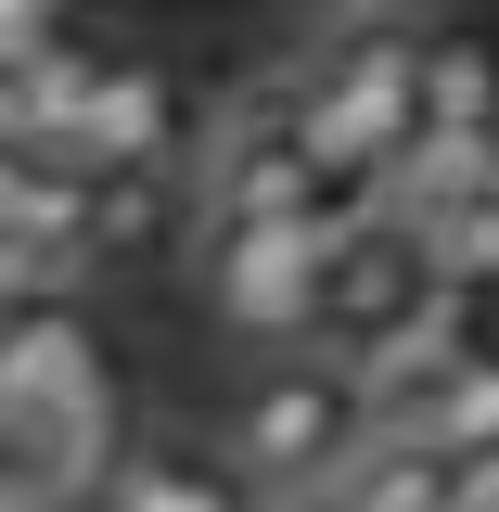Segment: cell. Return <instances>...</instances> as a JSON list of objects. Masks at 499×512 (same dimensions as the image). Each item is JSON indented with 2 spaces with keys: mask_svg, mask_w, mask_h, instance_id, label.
<instances>
[{
  "mask_svg": "<svg viewBox=\"0 0 499 512\" xmlns=\"http://www.w3.org/2000/svg\"><path fill=\"white\" fill-rule=\"evenodd\" d=\"M372 384L346 372L333 346H282V359H256L244 384H231V410H218V461L244 474L256 500H282V512H308L333 500L359 461H372Z\"/></svg>",
  "mask_w": 499,
  "mask_h": 512,
  "instance_id": "cell-1",
  "label": "cell"
},
{
  "mask_svg": "<svg viewBox=\"0 0 499 512\" xmlns=\"http://www.w3.org/2000/svg\"><path fill=\"white\" fill-rule=\"evenodd\" d=\"M282 103H295V141H308L333 180H384L410 154V128H423V26L410 13H346L282 77Z\"/></svg>",
  "mask_w": 499,
  "mask_h": 512,
  "instance_id": "cell-2",
  "label": "cell"
},
{
  "mask_svg": "<svg viewBox=\"0 0 499 512\" xmlns=\"http://www.w3.org/2000/svg\"><path fill=\"white\" fill-rule=\"evenodd\" d=\"M205 308L244 346H320L333 308V231L320 218H256V231H205Z\"/></svg>",
  "mask_w": 499,
  "mask_h": 512,
  "instance_id": "cell-3",
  "label": "cell"
},
{
  "mask_svg": "<svg viewBox=\"0 0 499 512\" xmlns=\"http://www.w3.org/2000/svg\"><path fill=\"white\" fill-rule=\"evenodd\" d=\"M436 295V244L423 231H397V218H372V231H346L333 244V308H320V346L333 359H372L397 320Z\"/></svg>",
  "mask_w": 499,
  "mask_h": 512,
  "instance_id": "cell-4",
  "label": "cell"
},
{
  "mask_svg": "<svg viewBox=\"0 0 499 512\" xmlns=\"http://www.w3.org/2000/svg\"><path fill=\"white\" fill-rule=\"evenodd\" d=\"M180 231H205V192H192V167H90V231H77L90 282L154 269Z\"/></svg>",
  "mask_w": 499,
  "mask_h": 512,
  "instance_id": "cell-5",
  "label": "cell"
},
{
  "mask_svg": "<svg viewBox=\"0 0 499 512\" xmlns=\"http://www.w3.org/2000/svg\"><path fill=\"white\" fill-rule=\"evenodd\" d=\"M180 141H192V90L167 77V64L116 52L103 103H90V128H77V167H180Z\"/></svg>",
  "mask_w": 499,
  "mask_h": 512,
  "instance_id": "cell-6",
  "label": "cell"
},
{
  "mask_svg": "<svg viewBox=\"0 0 499 512\" xmlns=\"http://www.w3.org/2000/svg\"><path fill=\"white\" fill-rule=\"evenodd\" d=\"M499 192V128H410V154L384 167V218L397 231H436L461 205Z\"/></svg>",
  "mask_w": 499,
  "mask_h": 512,
  "instance_id": "cell-7",
  "label": "cell"
},
{
  "mask_svg": "<svg viewBox=\"0 0 499 512\" xmlns=\"http://www.w3.org/2000/svg\"><path fill=\"white\" fill-rule=\"evenodd\" d=\"M103 500L116 512H256V487L218 448H192V436H128L116 474H103Z\"/></svg>",
  "mask_w": 499,
  "mask_h": 512,
  "instance_id": "cell-8",
  "label": "cell"
},
{
  "mask_svg": "<svg viewBox=\"0 0 499 512\" xmlns=\"http://www.w3.org/2000/svg\"><path fill=\"white\" fill-rule=\"evenodd\" d=\"M384 436H410V448H436V461H474V448H499V346H474L461 372L436 384V397H410Z\"/></svg>",
  "mask_w": 499,
  "mask_h": 512,
  "instance_id": "cell-9",
  "label": "cell"
},
{
  "mask_svg": "<svg viewBox=\"0 0 499 512\" xmlns=\"http://www.w3.org/2000/svg\"><path fill=\"white\" fill-rule=\"evenodd\" d=\"M423 128H499V39L423 26Z\"/></svg>",
  "mask_w": 499,
  "mask_h": 512,
  "instance_id": "cell-10",
  "label": "cell"
},
{
  "mask_svg": "<svg viewBox=\"0 0 499 512\" xmlns=\"http://www.w3.org/2000/svg\"><path fill=\"white\" fill-rule=\"evenodd\" d=\"M423 244H436V269L461 282V295H487V308H499V192H487V205H461V218H436Z\"/></svg>",
  "mask_w": 499,
  "mask_h": 512,
  "instance_id": "cell-11",
  "label": "cell"
},
{
  "mask_svg": "<svg viewBox=\"0 0 499 512\" xmlns=\"http://www.w3.org/2000/svg\"><path fill=\"white\" fill-rule=\"evenodd\" d=\"M64 39H90V26H77V0H0V90H13L26 64H52Z\"/></svg>",
  "mask_w": 499,
  "mask_h": 512,
  "instance_id": "cell-12",
  "label": "cell"
},
{
  "mask_svg": "<svg viewBox=\"0 0 499 512\" xmlns=\"http://www.w3.org/2000/svg\"><path fill=\"white\" fill-rule=\"evenodd\" d=\"M39 167H52V154L0 128V244H13V218H26V192H39Z\"/></svg>",
  "mask_w": 499,
  "mask_h": 512,
  "instance_id": "cell-13",
  "label": "cell"
},
{
  "mask_svg": "<svg viewBox=\"0 0 499 512\" xmlns=\"http://www.w3.org/2000/svg\"><path fill=\"white\" fill-rule=\"evenodd\" d=\"M448 512H499V448H474V461H448Z\"/></svg>",
  "mask_w": 499,
  "mask_h": 512,
  "instance_id": "cell-14",
  "label": "cell"
},
{
  "mask_svg": "<svg viewBox=\"0 0 499 512\" xmlns=\"http://www.w3.org/2000/svg\"><path fill=\"white\" fill-rule=\"evenodd\" d=\"M295 13H333V26H346V13H372V0H295Z\"/></svg>",
  "mask_w": 499,
  "mask_h": 512,
  "instance_id": "cell-15",
  "label": "cell"
},
{
  "mask_svg": "<svg viewBox=\"0 0 499 512\" xmlns=\"http://www.w3.org/2000/svg\"><path fill=\"white\" fill-rule=\"evenodd\" d=\"M52 512H116V500H103V487H77V500H52Z\"/></svg>",
  "mask_w": 499,
  "mask_h": 512,
  "instance_id": "cell-16",
  "label": "cell"
},
{
  "mask_svg": "<svg viewBox=\"0 0 499 512\" xmlns=\"http://www.w3.org/2000/svg\"><path fill=\"white\" fill-rule=\"evenodd\" d=\"M0 320H13V308H0Z\"/></svg>",
  "mask_w": 499,
  "mask_h": 512,
  "instance_id": "cell-17",
  "label": "cell"
}]
</instances>
